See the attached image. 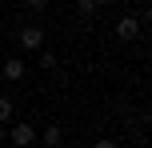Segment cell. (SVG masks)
<instances>
[{
    "label": "cell",
    "mask_w": 152,
    "mask_h": 148,
    "mask_svg": "<svg viewBox=\"0 0 152 148\" xmlns=\"http://www.w3.org/2000/svg\"><path fill=\"white\" fill-rule=\"evenodd\" d=\"M20 48H28V52L44 48V28H40V24H24L20 28Z\"/></svg>",
    "instance_id": "obj_1"
},
{
    "label": "cell",
    "mask_w": 152,
    "mask_h": 148,
    "mask_svg": "<svg viewBox=\"0 0 152 148\" xmlns=\"http://www.w3.org/2000/svg\"><path fill=\"white\" fill-rule=\"evenodd\" d=\"M32 140H36V128L24 124V120H16V124H12V144H16V148H28Z\"/></svg>",
    "instance_id": "obj_2"
},
{
    "label": "cell",
    "mask_w": 152,
    "mask_h": 148,
    "mask_svg": "<svg viewBox=\"0 0 152 148\" xmlns=\"http://www.w3.org/2000/svg\"><path fill=\"white\" fill-rule=\"evenodd\" d=\"M0 76L4 80H24V60L20 56H8V60L0 64Z\"/></svg>",
    "instance_id": "obj_3"
},
{
    "label": "cell",
    "mask_w": 152,
    "mask_h": 148,
    "mask_svg": "<svg viewBox=\"0 0 152 148\" xmlns=\"http://www.w3.org/2000/svg\"><path fill=\"white\" fill-rule=\"evenodd\" d=\"M116 36H120V40H136V36H140V24H136V16H124V20L116 24Z\"/></svg>",
    "instance_id": "obj_4"
},
{
    "label": "cell",
    "mask_w": 152,
    "mask_h": 148,
    "mask_svg": "<svg viewBox=\"0 0 152 148\" xmlns=\"http://www.w3.org/2000/svg\"><path fill=\"white\" fill-rule=\"evenodd\" d=\"M40 140H44L48 148H60V144H64V128H56V124H48L44 132H40Z\"/></svg>",
    "instance_id": "obj_5"
},
{
    "label": "cell",
    "mask_w": 152,
    "mask_h": 148,
    "mask_svg": "<svg viewBox=\"0 0 152 148\" xmlns=\"http://www.w3.org/2000/svg\"><path fill=\"white\" fill-rule=\"evenodd\" d=\"M12 96H4V92H0V124H12Z\"/></svg>",
    "instance_id": "obj_6"
},
{
    "label": "cell",
    "mask_w": 152,
    "mask_h": 148,
    "mask_svg": "<svg viewBox=\"0 0 152 148\" xmlns=\"http://www.w3.org/2000/svg\"><path fill=\"white\" fill-rule=\"evenodd\" d=\"M40 68L52 72V68H56V52H40Z\"/></svg>",
    "instance_id": "obj_7"
},
{
    "label": "cell",
    "mask_w": 152,
    "mask_h": 148,
    "mask_svg": "<svg viewBox=\"0 0 152 148\" xmlns=\"http://www.w3.org/2000/svg\"><path fill=\"white\" fill-rule=\"evenodd\" d=\"M24 8H28V12H32V16H40V12H44V8H48V4H44V0H28V4H24Z\"/></svg>",
    "instance_id": "obj_8"
},
{
    "label": "cell",
    "mask_w": 152,
    "mask_h": 148,
    "mask_svg": "<svg viewBox=\"0 0 152 148\" xmlns=\"http://www.w3.org/2000/svg\"><path fill=\"white\" fill-rule=\"evenodd\" d=\"M76 12H80V16H92V12H96V4H92V0H80V4H76Z\"/></svg>",
    "instance_id": "obj_9"
},
{
    "label": "cell",
    "mask_w": 152,
    "mask_h": 148,
    "mask_svg": "<svg viewBox=\"0 0 152 148\" xmlns=\"http://www.w3.org/2000/svg\"><path fill=\"white\" fill-rule=\"evenodd\" d=\"M92 148H120V144H116V140H108V136H104V140H96Z\"/></svg>",
    "instance_id": "obj_10"
}]
</instances>
